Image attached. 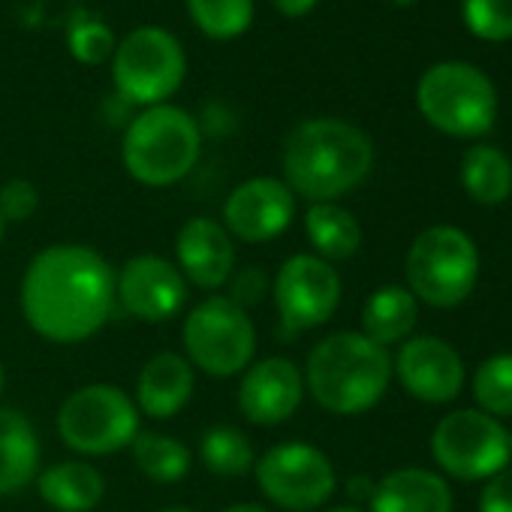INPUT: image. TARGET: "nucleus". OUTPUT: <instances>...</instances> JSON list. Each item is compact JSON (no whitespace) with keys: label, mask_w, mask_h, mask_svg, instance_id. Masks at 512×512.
I'll return each mask as SVG.
<instances>
[{"label":"nucleus","mask_w":512,"mask_h":512,"mask_svg":"<svg viewBox=\"0 0 512 512\" xmlns=\"http://www.w3.org/2000/svg\"><path fill=\"white\" fill-rule=\"evenodd\" d=\"M112 308L115 272L94 247L52 244L22 278V314L46 341H88L109 323Z\"/></svg>","instance_id":"nucleus-1"},{"label":"nucleus","mask_w":512,"mask_h":512,"mask_svg":"<svg viewBox=\"0 0 512 512\" xmlns=\"http://www.w3.org/2000/svg\"><path fill=\"white\" fill-rule=\"evenodd\" d=\"M374 166L371 139L338 118L302 121L284 142L287 187L311 202H335L356 190Z\"/></svg>","instance_id":"nucleus-2"},{"label":"nucleus","mask_w":512,"mask_h":512,"mask_svg":"<svg viewBox=\"0 0 512 512\" xmlns=\"http://www.w3.org/2000/svg\"><path fill=\"white\" fill-rule=\"evenodd\" d=\"M392 359L386 347L374 344L362 332H335L323 338L305 368V386L314 401L338 416H356L371 410L389 389Z\"/></svg>","instance_id":"nucleus-3"},{"label":"nucleus","mask_w":512,"mask_h":512,"mask_svg":"<svg viewBox=\"0 0 512 512\" xmlns=\"http://www.w3.org/2000/svg\"><path fill=\"white\" fill-rule=\"evenodd\" d=\"M199 127L178 106L145 109L124 133V166L148 187L181 181L199 160Z\"/></svg>","instance_id":"nucleus-4"},{"label":"nucleus","mask_w":512,"mask_h":512,"mask_svg":"<svg viewBox=\"0 0 512 512\" xmlns=\"http://www.w3.org/2000/svg\"><path fill=\"white\" fill-rule=\"evenodd\" d=\"M416 106L434 130L455 139H473L491 130L497 118V91L473 64L443 61L419 79Z\"/></svg>","instance_id":"nucleus-5"},{"label":"nucleus","mask_w":512,"mask_h":512,"mask_svg":"<svg viewBox=\"0 0 512 512\" xmlns=\"http://www.w3.org/2000/svg\"><path fill=\"white\" fill-rule=\"evenodd\" d=\"M479 278V250L458 226H431L407 250V290L431 308L461 305Z\"/></svg>","instance_id":"nucleus-6"},{"label":"nucleus","mask_w":512,"mask_h":512,"mask_svg":"<svg viewBox=\"0 0 512 512\" xmlns=\"http://www.w3.org/2000/svg\"><path fill=\"white\" fill-rule=\"evenodd\" d=\"M58 434L82 455H112L136 440L139 407L112 383H88L61 404Z\"/></svg>","instance_id":"nucleus-7"},{"label":"nucleus","mask_w":512,"mask_h":512,"mask_svg":"<svg viewBox=\"0 0 512 512\" xmlns=\"http://www.w3.org/2000/svg\"><path fill=\"white\" fill-rule=\"evenodd\" d=\"M187 362L211 377H232L250 368L256 329L241 305L229 296H208L184 320Z\"/></svg>","instance_id":"nucleus-8"},{"label":"nucleus","mask_w":512,"mask_h":512,"mask_svg":"<svg viewBox=\"0 0 512 512\" xmlns=\"http://www.w3.org/2000/svg\"><path fill=\"white\" fill-rule=\"evenodd\" d=\"M184 73V49L163 28L133 31L112 55V82L118 94L136 106H163V100L181 88Z\"/></svg>","instance_id":"nucleus-9"},{"label":"nucleus","mask_w":512,"mask_h":512,"mask_svg":"<svg viewBox=\"0 0 512 512\" xmlns=\"http://www.w3.org/2000/svg\"><path fill=\"white\" fill-rule=\"evenodd\" d=\"M431 452L455 479H491L512 458L509 431L482 410L446 413L431 434Z\"/></svg>","instance_id":"nucleus-10"},{"label":"nucleus","mask_w":512,"mask_h":512,"mask_svg":"<svg viewBox=\"0 0 512 512\" xmlns=\"http://www.w3.org/2000/svg\"><path fill=\"white\" fill-rule=\"evenodd\" d=\"M256 485L290 512H311L335 491V467L326 452L311 443H278L253 461Z\"/></svg>","instance_id":"nucleus-11"},{"label":"nucleus","mask_w":512,"mask_h":512,"mask_svg":"<svg viewBox=\"0 0 512 512\" xmlns=\"http://www.w3.org/2000/svg\"><path fill=\"white\" fill-rule=\"evenodd\" d=\"M275 305L287 332L329 323L341 305V278L332 263L314 253H296L275 278Z\"/></svg>","instance_id":"nucleus-12"},{"label":"nucleus","mask_w":512,"mask_h":512,"mask_svg":"<svg viewBox=\"0 0 512 512\" xmlns=\"http://www.w3.org/2000/svg\"><path fill=\"white\" fill-rule=\"evenodd\" d=\"M115 299L130 317L142 323H166L184 308L187 284L169 260L142 253L133 256L115 278Z\"/></svg>","instance_id":"nucleus-13"},{"label":"nucleus","mask_w":512,"mask_h":512,"mask_svg":"<svg viewBox=\"0 0 512 512\" xmlns=\"http://www.w3.org/2000/svg\"><path fill=\"white\" fill-rule=\"evenodd\" d=\"M293 214L296 196L287 181L278 178H250L238 184L223 205L226 232L250 244L278 238L290 226Z\"/></svg>","instance_id":"nucleus-14"},{"label":"nucleus","mask_w":512,"mask_h":512,"mask_svg":"<svg viewBox=\"0 0 512 512\" xmlns=\"http://www.w3.org/2000/svg\"><path fill=\"white\" fill-rule=\"evenodd\" d=\"M395 371L401 386L425 404H446L464 389L461 356L455 347L434 335L404 341L395 359Z\"/></svg>","instance_id":"nucleus-15"},{"label":"nucleus","mask_w":512,"mask_h":512,"mask_svg":"<svg viewBox=\"0 0 512 512\" xmlns=\"http://www.w3.org/2000/svg\"><path fill=\"white\" fill-rule=\"evenodd\" d=\"M302 392V371L290 359L272 356L244 371L238 386V407L253 425H281L299 410Z\"/></svg>","instance_id":"nucleus-16"},{"label":"nucleus","mask_w":512,"mask_h":512,"mask_svg":"<svg viewBox=\"0 0 512 512\" xmlns=\"http://www.w3.org/2000/svg\"><path fill=\"white\" fill-rule=\"evenodd\" d=\"M175 253L187 281L202 290H220L235 269V244L226 226L211 217L187 220L178 232Z\"/></svg>","instance_id":"nucleus-17"},{"label":"nucleus","mask_w":512,"mask_h":512,"mask_svg":"<svg viewBox=\"0 0 512 512\" xmlns=\"http://www.w3.org/2000/svg\"><path fill=\"white\" fill-rule=\"evenodd\" d=\"M193 395V365L178 353H157L136 383V407L151 419L178 416Z\"/></svg>","instance_id":"nucleus-18"},{"label":"nucleus","mask_w":512,"mask_h":512,"mask_svg":"<svg viewBox=\"0 0 512 512\" xmlns=\"http://www.w3.org/2000/svg\"><path fill=\"white\" fill-rule=\"evenodd\" d=\"M371 512H452V491L431 470L401 467L374 485Z\"/></svg>","instance_id":"nucleus-19"},{"label":"nucleus","mask_w":512,"mask_h":512,"mask_svg":"<svg viewBox=\"0 0 512 512\" xmlns=\"http://www.w3.org/2000/svg\"><path fill=\"white\" fill-rule=\"evenodd\" d=\"M40 470L37 428L19 410L0 407V494H16Z\"/></svg>","instance_id":"nucleus-20"},{"label":"nucleus","mask_w":512,"mask_h":512,"mask_svg":"<svg viewBox=\"0 0 512 512\" xmlns=\"http://www.w3.org/2000/svg\"><path fill=\"white\" fill-rule=\"evenodd\" d=\"M40 497L58 512H91L106 491L103 473L88 461H58L37 479Z\"/></svg>","instance_id":"nucleus-21"},{"label":"nucleus","mask_w":512,"mask_h":512,"mask_svg":"<svg viewBox=\"0 0 512 512\" xmlns=\"http://www.w3.org/2000/svg\"><path fill=\"white\" fill-rule=\"evenodd\" d=\"M419 320V299L398 284L380 287L368 296L362 308V335L371 338L380 347L401 344L410 338Z\"/></svg>","instance_id":"nucleus-22"},{"label":"nucleus","mask_w":512,"mask_h":512,"mask_svg":"<svg viewBox=\"0 0 512 512\" xmlns=\"http://www.w3.org/2000/svg\"><path fill=\"white\" fill-rule=\"evenodd\" d=\"M308 241L314 244L320 260H350L362 247V226L353 211L341 208L338 202H314L305 217Z\"/></svg>","instance_id":"nucleus-23"},{"label":"nucleus","mask_w":512,"mask_h":512,"mask_svg":"<svg viewBox=\"0 0 512 512\" xmlns=\"http://www.w3.org/2000/svg\"><path fill=\"white\" fill-rule=\"evenodd\" d=\"M461 184L479 205H500L512 193V160L494 145H473L461 160Z\"/></svg>","instance_id":"nucleus-24"},{"label":"nucleus","mask_w":512,"mask_h":512,"mask_svg":"<svg viewBox=\"0 0 512 512\" xmlns=\"http://www.w3.org/2000/svg\"><path fill=\"white\" fill-rule=\"evenodd\" d=\"M130 449H133L136 467L154 482H178L187 476L193 464L190 449L181 440L160 434V431H139Z\"/></svg>","instance_id":"nucleus-25"},{"label":"nucleus","mask_w":512,"mask_h":512,"mask_svg":"<svg viewBox=\"0 0 512 512\" xmlns=\"http://www.w3.org/2000/svg\"><path fill=\"white\" fill-rule=\"evenodd\" d=\"M202 464L217 476H241L253 467V446L232 425H214L199 440Z\"/></svg>","instance_id":"nucleus-26"},{"label":"nucleus","mask_w":512,"mask_h":512,"mask_svg":"<svg viewBox=\"0 0 512 512\" xmlns=\"http://www.w3.org/2000/svg\"><path fill=\"white\" fill-rule=\"evenodd\" d=\"M193 25L211 40H235L253 22V0H187Z\"/></svg>","instance_id":"nucleus-27"},{"label":"nucleus","mask_w":512,"mask_h":512,"mask_svg":"<svg viewBox=\"0 0 512 512\" xmlns=\"http://www.w3.org/2000/svg\"><path fill=\"white\" fill-rule=\"evenodd\" d=\"M473 395L488 416H512V353L485 359L473 374Z\"/></svg>","instance_id":"nucleus-28"},{"label":"nucleus","mask_w":512,"mask_h":512,"mask_svg":"<svg viewBox=\"0 0 512 512\" xmlns=\"http://www.w3.org/2000/svg\"><path fill=\"white\" fill-rule=\"evenodd\" d=\"M461 16L467 31L485 43L512 40V0H464Z\"/></svg>","instance_id":"nucleus-29"},{"label":"nucleus","mask_w":512,"mask_h":512,"mask_svg":"<svg viewBox=\"0 0 512 512\" xmlns=\"http://www.w3.org/2000/svg\"><path fill=\"white\" fill-rule=\"evenodd\" d=\"M67 43H70V55L88 67L103 64L109 55H115V34L100 19H85V16L76 19L70 25Z\"/></svg>","instance_id":"nucleus-30"},{"label":"nucleus","mask_w":512,"mask_h":512,"mask_svg":"<svg viewBox=\"0 0 512 512\" xmlns=\"http://www.w3.org/2000/svg\"><path fill=\"white\" fill-rule=\"evenodd\" d=\"M40 205V190L28 181V178H10L4 187H0V217L22 223L28 217H34Z\"/></svg>","instance_id":"nucleus-31"},{"label":"nucleus","mask_w":512,"mask_h":512,"mask_svg":"<svg viewBox=\"0 0 512 512\" xmlns=\"http://www.w3.org/2000/svg\"><path fill=\"white\" fill-rule=\"evenodd\" d=\"M479 512H512V470H500L482 485Z\"/></svg>","instance_id":"nucleus-32"},{"label":"nucleus","mask_w":512,"mask_h":512,"mask_svg":"<svg viewBox=\"0 0 512 512\" xmlns=\"http://www.w3.org/2000/svg\"><path fill=\"white\" fill-rule=\"evenodd\" d=\"M269 290V281H266V275L260 272V269H244V275L232 284V302L235 305H241V308H247V305H256L263 299V293Z\"/></svg>","instance_id":"nucleus-33"},{"label":"nucleus","mask_w":512,"mask_h":512,"mask_svg":"<svg viewBox=\"0 0 512 512\" xmlns=\"http://www.w3.org/2000/svg\"><path fill=\"white\" fill-rule=\"evenodd\" d=\"M275 4V10L281 13V16H287V19H302V16H308L320 0H272Z\"/></svg>","instance_id":"nucleus-34"},{"label":"nucleus","mask_w":512,"mask_h":512,"mask_svg":"<svg viewBox=\"0 0 512 512\" xmlns=\"http://www.w3.org/2000/svg\"><path fill=\"white\" fill-rule=\"evenodd\" d=\"M374 479L371 476H365V473H359V476H353L350 482H347V494L353 497V500H371V494H374Z\"/></svg>","instance_id":"nucleus-35"},{"label":"nucleus","mask_w":512,"mask_h":512,"mask_svg":"<svg viewBox=\"0 0 512 512\" xmlns=\"http://www.w3.org/2000/svg\"><path fill=\"white\" fill-rule=\"evenodd\" d=\"M223 512H272V509H266L260 503H235V506H226Z\"/></svg>","instance_id":"nucleus-36"},{"label":"nucleus","mask_w":512,"mask_h":512,"mask_svg":"<svg viewBox=\"0 0 512 512\" xmlns=\"http://www.w3.org/2000/svg\"><path fill=\"white\" fill-rule=\"evenodd\" d=\"M160 512H196V509H190V506H181V503H175V506H166V509H160Z\"/></svg>","instance_id":"nucleus-37"},{"label":"nucleus","mask_w":512,"mask_h":512,"mask_svg":"<svg viewBox=\"0 0 512 512\" xmlns=\"http://www.w3.org/2000/svg\"><path fill=\"white\" fill-rule=\"evenodd\" d=\"M326 512H362V509H356V506H335V509H326Z\"/></svg>","instance_id":"nucleus-38"},{"label":"nucleus","mask_w":512,"mask_h":512,"mask_svg":"<svg viewBox=\"0 0 512 512\" xmlns=\"http://www.w3.org/2000/svg\"><path fill=\"white\" fill-rule=\"evenodd\" d=\"M392 4H395V7H413L416 0H392Z\"/></svg>","instance_id":"nucleus-39"},{"label":"nucleus","mask_w":512,"mask_h":512,"mask_svg":"<svg viewBox=\"0 0 512 512\" xmlns=\"http://www.w3.org/2000/svg\"><path fill=\"white\" fill-rule=\"evenodd\" d=\"M4 383H7V374H4V365H0V392H4Z\"/></svg>","instance_id":"nucleus-40"},{"label":"nucleus","mask_w":512,"mask_h":512,"mask_svg":"<svg viewBox=\"0 0 512 512\" xmlns=\"http://www.w3.org/2000/svg\"><path fill=\"white\" fill-rule=\"evenodd\" d=\"M0 238H4V217H0Z\"/></svg>","instance_id":"nucleus-41"},{"label":"nucleus","mask_w":512,"mask_h":512,"mask_svg":"<svg viewBox=\"0 0 512 512\" xmlns=\"http://www.w3.org/2000/svg\"><path fill=\"white\" fill-rule=\"evenodd\" d=\"M509 452H512V431H509Z\"/></svg>","instance_id":"nucleus-42"}]
</instances>
